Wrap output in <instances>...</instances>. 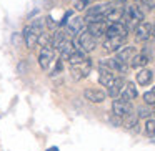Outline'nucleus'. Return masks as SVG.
<instances>
[{
  "label": "nucleus",
  "mask_w": 155,
  "mask_h": 151,
  "mask_svg": "<svg viewBox=\"0 0 155 151\" xmlns=\"http://www.w3.org/2000/svg\"><path fill=\"white\" fill-rule=\"evenodd\" d=\"M74 45H75V48H80L85 53H90V52H94L95 47H97V40H95V37H92L87 30H82L80 33L77 35V38L74 40Z\"/></svg>",
  "instance_id": "obj_1"
},
{
  "label": "nucleus",
  "mask_w": 155,
  "mask_h": 151,
  "mask_svg": "<svg viewBox=\"0 0 155 151\" xmlns=\"http://www.w3.org/2000/svg\"><path fill=\"white\" fill-rule=\"evenodd\" d=\"M90 71H92V60L90 58H85L80 63L70 65V75L75 81H80L84 78H87L90 75Z\"/></svg>",
  "instance_id": "obj_2"
},
{
  "label": "nucleus",
  "mask_w": 155,
  "mask_h": 151,
  "mask_svg": "<svg viewBox=\"0 0 155 151\" xmlns=\"http://www.w3.org/2000/svg\"><path fill=\"white\" fill-rule=\"evenodd\" d=\"M112 113L118 118H125L130 113H134V106H132V101H125L122 98H115L114 103H112Z\"/></svg>",
  "instance_id": "obj_3"
},
{
  "label": "nucleus",
  "mask_w": 155,
  "mask_h": 151,
  "mask_svg": "<svg viewBox=\"0 0 155 151\" xmlns=\"http://www.w3.org/2000/svg\"><path fill=\"white\" fill-rule=\"evenodd\" d=\"M134 32H135V40L137 42H147V40H150V37H153V25L142 20L134 28Z\"/></svg>",
  "instance_id": "obj_4"
},
{
  "label": "nucleus",
  "mask_w": 155,
  "mask_h": 151,
  "mask_svg": "<svg viewBox=\"0 0 155 151\" xmlns=\"http://www.w3.org/2000/svg\"><path fill=\"white\" fill-rule=\"evenodd\" d=\"M54 58H55V50L50 47V45L42 47L40 53H38V65H40L42 70H48L50 65L54 63Z\"/></svg>",
  "instance_id": "obj_5"
},
{
  "label": "nucleus",
  "mask_w": 155,
  "mask_h": 151,
  "mask_svg": "<svg viewBox=\"0 0 155 151\" xmlns=\"http://www.w3.org/2000/svg\"><path fill=\"white\" fill-rule=\"evenodd\" d=\"M150 60H152V50L143 48L140 53H135L134 57H132L128 67H132V68H143V67H147V65H148V61H150Z\"/></svg>",
  "instance_id": "obj_6"
},
{
  "label": "nucleus",
  "mask_w": 155,
  "mask_h": 151,
  "mask_svg": "<svg viewBox=\"0 0 155 151\" xmlns=\"http://www.w3.org/2000/svg\"><path fill=\"white\" fill-rule=\"evenodd\" d=\"M84 27H85L84 18L82 17H72V20H68L67 24H65V32H67V35H70V37H77V35L84 30Z\"/></svg>",
  "instance_id": "obj_7"
},
{
  "label": "nucleus",
  "mask_w": 155,
  "mask_h": 151,
  "mask_svg": "<svg viewBox=\"0 0 155 151\" xmlns=\"http://www.w3.org/2000/svg\"><path fill=\"white\" fill-rule=\"evenodd\" d=\"M22 38H24V43L27 48H35L38 45V33H35L34 30L30 28V25H27V27L24 28V32H22Z\"/></svg>",
  "instance_id": "obj_8"
},
{
  "label": "nucleus",
  "mask_w": 155,
  "mask_h": 151,
  "mask_svg": "<svg viewBox=\"0 0 155 151\" xmlns=\"http://www.w3.org/2000/svg\"><path fill=\"white\" fill-rule=\"evenodd\" d=\"M84 96L88 101H92V103H102L107 98V93L104 90H100V88H87L84 91Z\"/></svg>",
  "instance_id": "obj_9"
},
{
  "label": "nucleus",
  "mask_w": 155,
  "mask_h": 151,
  "mask_svg": "<svg viewBox=\"0 0 155 151\" xmlns=\"http://www.w3.org/2000/svg\"><path fill=\"white\" fill-rule=\"evenodd\" d=\"M127 37H107V40L104 42V50L107 52H117L124 47Z\"/></svg>",
  "instance_id": "obj_10"
},
{
  "label": "nucleus",
  "mask_w": 155,
  "mask_h": 151,
  "mask_svg": "<svg viewBox=\"0 0 155 151\" xmlns=\"http://www.w3.org/2000/svg\"><path fill=\"white\" fill-rule=\"evenodd\" d=\"M107 37H127L128 35V30L124 24L120 22H115V24H110L107 27V32H105Z\"/></svg>",
  "instance_id": "obj_11"
},
{
  "label": "nucleus",
  "mask_w": 155,
  "mask_h": 151,
  "mask_svg": "<svg viewBox=\"0 0 155 151\" xmlns=\"http://www.w3.org/2000/svg\"><path fill=\"white\" fill-rule=\"evenodd\" d=\"M135 53H137V52H135V47H124V48H120V50H117L115 60L120 61L122 65H127L128 67V63H130L132 57H134Z\"/></svg>",
  "instance_id": "obj_12"
},
{
  "label": "nucleus",
  "mask_w": 155,
  "mask_h": 151,
  "mask_svg": "<svg viewBox=\"0 0 155 151\" xmlns=\"http://www.w3.org/2000/svg\"><path fill=\"white\" fill-rule=\"evenodd\" d=\"M114 80H115L114 71L108 70V68L104 67V65H100V67H98V83H100L102 87H108Z\"/></svg>",
  "instance_id": "obj_13"
},
{
  "label": "nucleus",
  "mask_w": 155,
  "mask_h": 151,
  "mask_svg": "<svg viewBox=\"0 0 155 151\" xmlns=\"http://www.w3.org/2000/svg\"><path fill=\"white\" fill-rule=\"evenodd\" d=\"M125 83H127V81H125L122 77H115V80L107 87V88H108V90H107V95H108L110 98H118V95H120L122 88L125 87Z\"/></svg>",
  "instance_id": "obj_14"
},
{
  "label": "nucleus",
  "mask_w": 155,
  "mask_h": 151,
  "mask_svg": "<svg viewBox=\"0 0 155 151\" xmlns=\"http://www.w3.org/2000/svg\"><path fill=\"white\" fill-rule=\"evenodd\" d=\"M107 27L108 25L104 22H92V24H87V32L92 35V37L98 38L102 37V35H105V32H107Z\"/></svg>",
  "instance_id": "obj_15"
},
{
  "label": "nucleus",
  "mask_w": 155,
  "mask_h": 151,
  "mask_svg": "<svg viewBox=\"0 0 155 151\" xmlns=\"http://www.w3.org/2000/svg\"><path fill=\"white\" fill-rule=\"evenodd\" d=\"M118 96L122 98V100H125V101H132V100H135V98L138 96V91H137V87H135L132 81H128V83H125V87L122 88V91H120V95Z\"/></svg>",
  "instance_id": "obj_16"
},
{
  "label": "nucleus",
  "mask_w": 155,
  "mask_h": 151,
  "mask_svg": "<svg viewBox=\"0 0 155 151\" xmlns=\"http://www.w3.org/2000/svg\"><path fill=\"white\" fill-rule=\"evenodd\" d=\"M152 80H153V71H152L150 68H145L143 67L137 73V83L140 85V87H147V85H150Z\"/></svg>",
  "instance_id": "obj_17"
},
{
  "label": "nucleus",
  "mask_w": 155,
  "mask_h": 151,
  "mask_svg": "<svg viewBox=\"0 0 155 151\" xmlns=\"http://www.w3.org/2000/svg\"><path fill=\"white\" fill-rule=\"evenodd\" d=\"M58 52H60V60H67L68 57H70V53L75 50V45H74V42H70V40H65L64 43L60 45V47L57 48Z\"/></svg>",
  "instance_id": "obj_18"
},
{
  "label": "nucleus",
  "mask_w": 155,
  "mask_h": 151,
  "mask_svg": "<svg viewBox=\"0 0 155 151\" xmlns=\"http://www.w3.org/2000/svg\"><path fill=\"white\" fill-rule=\"evenodd\" d=\"M122 17H124V8L114 7L107 15H105V22H110V24H115V22H122Z\"/></svg>",
  "instance_id": "obj_19"
},
{
  "label": "nucleus",
  "mask_w": 155,
  "mask_h": 151,
  "mask_svg": "<svg viewBox=\"0 0 155 151\" xmlns=\"http://www.w3.org/2000/svg\"><path fill=\"white\" fill-rule=\"evenodd\" d=\"M85 58H87V53H85L84 50H80V48H75V50L70 53V57L67 58V61H68L70 65H75V63H80V61H84Z\"/></svg>",
  "instance_id": "obj_20"
},
{
  "label": "nucleus",
  "mask_w": 155,
  "mask_h": 151,
  "mask_svg": "<svg viewBox=\"0 0 155 151\" xmlns=\"http://www.w3.org/2000/svg\"><path fill=\"white\" fill-rule=\"evenodd\" d=\"M124 126L128 128V130L138 131V116L135 113H130L128 116L124 118Z\"/></svg>",
  "instance_id": "obj_21"
},
{
  "label": "nucleus",
  "mask_w": 155,
  "mask_h": 151,
  "mask_svg": "<svg viewBox=\"0 0 155 151\" xmlns=\"http://www.w3.org/2000/svg\"><path fill=\"white\" fill-rule=\"evenodd\" d=\"M30 28L35 32V33L40 35L42 32L47 30V27H45V18H35V20L30 24Z\"/></svg>",
  "instance_id": "obj_22"
},
{
  "label": "nucleus",
  "mask_w": 155,
  "mask_h": 151,
  "mask_svg": "<svg viewBox=\"0 0 155 151\" xmlns=\"http://www.w3.org/2000/svg\"><path fill=\"white\" fill-rule=\"evenodd\" d=\"M145 134L148 138L155 136V120L153 118H147V121H145Z\"/></svg>",
  "instance_id": "obj_23"
},
{
  "label": "nucleus",
  "mask_w": 155,
  "mask_h": 151,
  "mask_svg": "<svg viewBox=\"0 0 155 151\" xmlns=\"http://www.w3.org/2000/svg\"><path fill=\"white\" fill-rule=\"evenodd\" d=\"M143 101H145V105H150V106L155 105V87H152L148 91L143 93Z\"/></svg>",
  "instance_id": "obj_24"
},
{
  "label": "nucleus",
  "mask_w": 155,
  "mask_h": 151,
  "mask_svg": "<svg viewBox=\"0 0 155 151\" xmlns=\"http://www.w3.org/2000/svg\"><path fill=\"white\" fill-rule=\"evenodd\" d=\"M137 111H138V113H137L138 118H150V113H152V111L148 110V108H145V106H140Z\"/></svg>",
  "instance_id": "obj_25"
},
{
  "label": "nucleus",
  "mask_w": 155,
  "mask_h": 151,
  "mask_svg": "<svg viewBox=\"0 0 155 151\" xmlns=\"http://www.w3.org/2000/svg\"><path fill=\"white\" fill-rule=\"evenodd\" d=\"M88 4H90V0H75V8L77 10H84V8L88 7Z\"/></svg>",
  "instance_id": "obj_26"
},
{
  "label": "nucleus",
  "mask_w": 155,
  "mask_h": 151,
  "mask_svg": "<svg viewBox=\"0 0 155 151\" xmlns=\"http://www.w3.org/2000/svg\"><path fill=\"white\" fill-rule=\"evenodd\" d=\"M45 27H47L48 30L52 32V30H55V28H57L58 25L54 22V18H52V17H47V18H45Z\"/></svg>",
  "instance_id": "obj_27"
},
{
  "label": "nucleus",
  "mask_w": 155,
  "mask_h": 151,
  "mask_svg": "<svg viewBox=\"0 0 155 151\" xmlns=\"http://www.w3.org/2000/svg\"><path fill=\"white\" fill-rule=\"evenodd\" d=\"M62 70H64V60H57V63H55V68H54V71H52V75L62 73Z\"/></svg>",
  "instance_id": "obj_28"
},
{
  "label": "nucleus",
  "mask_w": 155,
  "mask_h": 151,
  "mask_svg": "<svg viewBox=\"0 0 155 151\" xmlns=\"http://www.w3.org/2000/svg\"><path fill=\"white\" fill-rule=\"evenodd\" d=\"M72 15H74V12H72V10H68L67 14L64 15V18H62V22H60V24H58V27H64V25H65V24H67V22H68V18H70Z\"/></svg>",
  "instance_id": "obj_29"
},
{
  "label": "nucleus",
  "mask_w": 155,
  "mask_h": 151,
  "mask_svg": "<svg viewBox=\"0 0 155 151\" xmlns=\"http://www.w3.org/2000/svg\"><path fill=\"white\" fill-rule=\"evenodd\" d=\"M12 42L15 47H20V33H14L12 35Z\"/></svg>",
  "instance_id": "obj_30"
},
{
  "label": "nucleus",
  "mask_w": 155,
  "mask_h": 151,
  "mask_svg": "<svg viewBox=\"0 0 155 151\" xmlns=\"http://www.w3.org/2000/svg\"><path fill=\"white\" fill-rule=\"evenodd\" d=\"M142 4L148 8H155V0H142Z\"/></svg>",
  "instance_id": "obj_31"
},
{
  "label": "nucleus",
  "mask_w": 155,
  "mask_h": 151,
  "mask_svg": "<svg viewBox=\"0 0 155 151\" xmlns=\"http://www.w3.org/2000/svg\"><path fill=\"white\" fill-rule=\"evenodd\" d=\"M47 151H60V149L57 146H50V148H47Z\"/></svg>",
  "instance_id": "obj_32"
},
{
  "label": "nucleus",
  "mask_w": 155,
  "mask_h": 151,
  "mask_svg": "<svg viewBox=\"0 0 155 151\" xmlns=\"http://www.w3.org/2000/svg\"><path fill=\"white\" fill-rule=\"evenodd\" d=\"M117 2H120V4H125V2H127V0H117Z\"/></svg>",
  "instance_id": "obj_33"
},
{
  "label": "nucleus",
  "mask_w": 155,
  "mask_h": 151,
  "mask_svg": "<svg viewBox=\"0 0 155 151\" xmlns=\"http://www.w3.org/2000/svg\"><path fill=\"white\" fill-rule=\"evenodd\" d=\"M153 37H155V25H153Z\"/></svg>",
  "instance_id": "obj_34"
},
{
  "label": "nucleus",
  "mask_w": 155,
  "mask_h": 151,
  "mask_svg": "<svg viewBox=\"0 0 155 151\" xmlns=\"http://www.w3.org/2000/svg\"><path fill=\"white\" fill-rule=\"evenodd\" d=\"M97 2H102V0H97Z\"/></svg>",
  "instance_id": "obj_35"
}]
</instances>
